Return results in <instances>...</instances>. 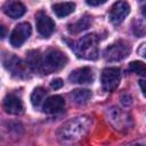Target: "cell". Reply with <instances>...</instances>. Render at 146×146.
<instances>
[{
  "label": "cell",
  "mask_w": 146,
  "mask_h": 146,
  "mask_svg": "<svg viewBox=\"0 0 146 146\" xmlns=\"http://www.w3.org/2000/svg\"><path fill=\"white\" fill-rule=\"evenodd\" d=\"M121 80V74H120V68L117 67H107L103 70L100 81L104 90L106 91H113L116 89Z\"/></svg>",
  "instance_id": "6"
},
{
  "label": "cell",
  "mask_w": 146,
  "mask_h": 146,
  "mask_svg": "<svg viewBox=\"0 0 146 146\" xmlns=\"http://www.w3.org/2000/svg\"><path fill=\"white\" fill-rule=\"evenodd\" d=\"M63 84H64V82H63V80H62V79H54V80L50 82L51 88H52V89H55V90L60 89V88L63 87Z\"/></svg>",
  "instance_id": "22"
},
{
  "label": "cell",
  "mask_w": 146,
  "mask_h": 146,
  "mask_svg": "<svg viewBox=\"0 0 146 146\" xmlns=\"http://www.w3.org/2000/svg\"><path fill=\"white\" fill-rule=\"evenodd\" d=\"M107 0H86V2L90 6H100L103 3H105Z\"/></svg>",
  "instance_id": "23"
},
{
  "label": "cell",
  "mask_w": 146,
  "mask_h": 146,
  "mask_svg": "<svg viewBox=\"0 0 146 146\" xmlns=\"http://www.w3.org/2000/svg\"><path fill=\"white\" fill-rule=\"evenodd\" d=\"M36 30L42 36H49L55 30V23L52 19L43 13H38L35 16Z\"/></svg>",
  "instance_id": "9"
},
{
  "label": "cell",
  "mask_w": 146,
  "mask_h": 146,
  "mask_svg": "<svg viewBox=\"0 0 146 146\" xmlns=\"http://www.w3.org/2000/svg\"><path fill=\"white\" fill-rule=\"evenodd\" d=\"M108 121L116 130H128L132 124L130 115L120 108H111L108 111Z\"/></svg>",
  "instance_id": "5"
},
{
  "label": "cell",
  "mask_w": 146,
  "mask_h": 146,
  "mask_svg": "<svg viewBox=\"0 0 146 146\" xmlns=\"http://www.w3.org/2000/svg\"><path fill=\"white\" fill-rule=\"evenodd\" d=\"M144 56L146 57V49H145V52H144Z\"/></svg>",
  "instance_id": "27"
},
{
  "label": "cell",
  "mask_w": 146,
  "mask_h": 146,
  "mask_svg": "<svg viewBox=\"0 0 146 146\" xmlns=\"http://www.w3.org/2000/svg\"><path fill=\"white\" fill-rule=\"evenodd\" d=\"M141 14H143L144 17H146V5L141 7Z\"/></svg>",
  "instance_id": "25"
},
{
  "label": "cell",
  "mask_w": 146,
  "mask_h": 146,
  "mask_svg": "<svg viewBox=\"0 0 146 146\" xmlns=\"http://www.w3.org/2000/svg\"><path fill=\"white\" fill-rule=\"evenodd\" d=\"M26 64L33 71H40L42 68L43 62L41 60V55L38 50H30L26 54Z\"/></svg>",
  "instance_id": "15"
},
{
  "label": "cell",
  "mask_w": 146,
  "mask_h": 146,
  "mask_svg": "<svg viewBox=\"0 0 146 146\" xmlns=\"http://www.w3.org/2000/svg\"><path fill=\"white\" fill-rule=\"evenodd\" d=\"M46 95H47L46 89H43L42 87L35 88V89L33 90L32 95H31V103H32V105H33V106H39V105L43 102Z\"/></svg>",
  "instance_id": "19"
},
{
  "label": "cell",
  "mask_w": 146,
  "mask_h": 146,
  "mask_svg": "<svg viewBox=\"0 0 146 146\" xmlns=\"http://www.w3.org/2000/svg\"><path fill=\"white\" fill-rule=\"evenodd\" d=\"M131 51V47L128 42L119 40L104 50V58L107 62H119L124 59Z\"/></svg>",
  "instance_id": "4"
},
{
  "label": "cell",
  "mask_w": 146,
  "mask_h": 146,
  "mask_svg": "<svg viewBox=\"0 0 146 146\" xmlns=\"http://www.w3.org/2000/svg\"><path fill=\"white\" fill-rule=\"evenodd\" d=\"M31 32H32V27L29 23L24 22L16 25L10 34V44L13 47H21L31 35Z\"/></svg>",
  "instance_id": "7"
},
{
  "label": "cell",
  "mask_w": 146,
  "mask_h": 146,
  "mask_svg": "<svg viewBox=\"0 0 146 146\" xmlns=\"http://www.w3.org/2000/svg\"><path fill=\"white\" fill-rule=\"evenodd\" d=\"M66 63H67V57L64 52H62L58 49H50L46 54L42 70L43 72L49 74V73L59 71L66 65Z\"/></svg>",
  "instance_id": "3"
},
{
  "label": "cell",
  "mask_w": 146,
  "mask_h": 146,
  "mask_svg": "<svg viewBox=\"0 0 146 146\" xmlns=\"http://www.w3.org/2000/svg\"><path fill=\"white\" fill-rule=\"evenodd\" d=\"M129 13H130V6L128 5V2L117 1L110 9V21L115 25L121 24L124 21V18L129 15Z\"/></svg>",
  "instance_id": "8"
},
{
  "label": "cell",
  "mask_w": 146,
  "mask_h": 146,
  "mask_svg": "<svg viewBox=\"0 0 146 146\" xmlns=\"http://www.w3.org/2000/svg\"><path fill=\"white\" fill-rule=\"evenodd\" d=\"M1 31H2V33H1V38H5V26H1Z\"/></svg>",
  "instance_id": "26"
},
{
  "label": "cell",
  "mask_w": 146,
  "mask_h": 146,
  "mask_svg": "<svg viewBox=\"0 0 146 146\" xmlns=\"http://www.w3.org/2000/svg\"><path fill=\"white\" fill-rule=\"evenodd\" d=\"M90 129L89 117H75L60 127L59 138L63 141H74L84 136Z\"/></svg>",
  "instance_id": "1"
},
{
  "label": "cell",
  "mask_w": 146,
  "mask_h": 146,
  "mask_svg": "<svg viewBox=\"0 0 146 146\" xmlns=\"http://www.w3.org/2000/svg\"><path fill=\"white\" fill-rule=\"evenodd\" d=\"M90 24H91V18H90V16L84 15V16H82L76 23H74L73 25H70L68 31H70L71 33H73V34H75V33H79V32H81V31H83V30H87V29L90 26Z\"/></svg>",
  "instance_id": "18"
},
{
  "label": "cell",
  "mask_w": 146,
  "mask_h": 146,
  "mask_svg": "<svg viewBox=\"0 0 146 146\" xmlns=\"http://www.w3.org/2000/svg\"><path fill=\"white\" fill-rule=\"evenodd\" d=\"M132 32L137 36H144L146 35V25L139 21H135L132 24Z\"/></svg>",
  "instance_id": "21"
},
{
  "label": "cell",
  "mask_w": 146,
  "mask_h": 146,
  "mask_svg": "<svg viewBox=\"0 0 146 146\" xmlns=\"http://www.w3.org/2000/svg\"><path fill=\"white\" fill-rule=\"evenodd\" d=\"M129 71H131L138 75L146 76V64L140 60H133L129 64Z\"/></svg>",
  "instance_id": "20"
},
{
  "label": "cell",
  "mask_w": 146,
  "mask_h": 146,
  "mask_svg": "<svg viewBox=\"0 0 146 146\" xmlns=\"http://www.w3.org/2000/svg\"><path fill=\"white\" fill-rule=\"evenodd\" d=\"M64 107H65V100L62 96H58V95L48 97L42 106L43 112L48 113V114L58 113L62 110H64Z\"/></svg>",
  "instance_id": "12"
},
{
  "label": "cell",
  "mask_w": 146,
  "mask_h": 146,
  "mask_svg": "<svg viewBox=\"0 0 146 146\" xmlns=\"http://www.w3.org/2000/svg\"><path fill=\"white\" fill-rule=\"evenodd\" d=\"M2 8H3L5 14L14 19L22 17L26 11L25 6L21 1H17V0H7Z\"/></svg>",
  "instance_id": "11"
},
{
  "label": "cell",
  "mask_w": 146,
  "mask_h": 146,
  "mask_svg": "<svg viewBox=\"0 0 146 146\" xmlns=\"http://www.w3.org/2000/svg\"><path fill=\"white\" fill-rule=\"evenodd\" d=\"M139 86H140V89L143 91V95L146 97V80H140L139 81Z\"/></svg>",
  "instance_id": "24"
},
{
  "label": "cell",
  "mask_w": 146,
  "mask_h": 146,
  "mask_svg": "<svg viewBox=\"0 0 146 146\" xmlns=\"http://www.w3.org/2000/svg\"><path fill=\"white\" fill-rule=\"evenodd\" d=\"M3 110L6 111V113L8 114H13V115H18L23 113V103L22 100L14 96V95H7L3 98V103H2Z\"/></svg>",
  "instance_id": "10"
},
{
  "label": "cell",
  "mask_w": 146,
  "mask_h": 146,
  "mask_svg": "<svg viewBox=\"0 0 146 146\" xmlns=\"http://www.w3.org/2000/svg\"><path fill=\"white\" fill-rule=\"evenodd\" d=\"M70 97L76 104H86L91 97V91L88 89H75L70 94Z\"/></svg>",
  "instance_id": "17"
},
{
  "label": "cell",
  "mask_w": 146,
  "mask_h": 146,
  "mask_svg": "<svg viewBox=\"0 0 146 146\" xmlns=\"http://www.w3.org/2000/svg\"><path fill=\"white\" fill-rule=\"evenodd\" d=\"M94 79V75H92V71L91 68L84 66V67H80V68H76L74 70L70 76H68V80L73 83H89L91 82Z\"/></svg>",
  "instance_id": "13"
},
{
  "label": "cell",
  "mask_w": 146,
  "mask_h": 146,
  "mask_svg": "<svg viewBox=\"0 0 146 146\" xmlns=\"http://www.w3.org/2000/svg\"><path fill=\"white\" fill-rule=\"evenodd\" d=\"M75 9V3L73 2H60L52 6V11L58 17H65L73 13Z\"/></svg>",
  "instance_id": "16"
},
{
  "label": "cell",
  "mask_w": 146,
  "mask_h": 146,
  "mask_svg": "<svg viewBox=\"0 0 146 146\" xmlns=\"http://www.w3.org/2000/svg\"><path fill=\"white\" fill-rule=\"evenodd\" d=\"M5 66L13 74H15L17 76H23L25 74V65H24V63L19 58H17L16 56H14V55H10L5 59Z\"/></svg>",
  "instance_id": "14"
},
{
  "label": "cell",
  "mask_w": 146,
  "mask_h": 146,
  "mask_svg": "<svg viewBox=\"0 0 146 146\" xmlns=\"http://www.w3.org/2000/svg\"><path fill=\"white\" fill-rule=\"evenodd\" d=\"M98 38L95 34H87L73 42L71 48L78 57L83 59H96L98 57Z\"/></svg>",
  "instance_id": "2"
}]
</instances>
